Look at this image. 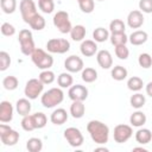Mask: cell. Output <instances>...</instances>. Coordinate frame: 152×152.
I'll list each match as a JSON object with an SVG mask.
<instances>
[{"instance_id":"10","label":"cell","mask_w":152,"mask_h":152,"mask_svg":"<svg viewBox=\"0 0 152 152\" xmlns=\"http://www.w3.org/2000/svg\"><path fill=\"white\" fill-rule=\"evenodd\" d=\"M63 135H64L65 140L69 142V145L72 147H80V146H82V144L84 141V137H83L82 132L76 127H68L66 129H64Z\"/></svg>"},{"instance_id":"39","label":"cell","mask_w":152,"mask_h":152,"mask_svg":"<svg viewBox=\"0 0 152 152\" xmlns=\"http://www.w3.org/2000/svg\"><path fill=\"white\" fill-rule=\"evenodd\" d=\"M38 78L44 84H51L56 80V76H55V72L53 71H51L50 69H46V70H42V72L39 74Z\"/></svg>"},{"instance_id":"43","label":"cell","mask_w":152,"mask_h":152,"mask_svg":"<svg viewBox=\"0 0 152 152\" xmlns=\"http://www.w3.org/2000/svg\"><path fill=\"white\" fill-rule=\"evenodd\" d=\"M115 48V55H116V57L119 58V59H127L128 58V56H129V50H128V48L126 46V44H121V45H116V46H114Z\"/></svg>"},{"instance_id":"32","label":"cell","mask_w":152,"mask_h":152,"mask_svg":"<svg viewBox=\"0 0 152 152\" xmlns=\"http://www.w3.org/2000/svg\"><path fill=\"white\" fill-rule=\"evenodd\" d=\"M26 148L30 152H40L43 148V141L39 138H30L26 141Z\"/></svg>"},{"instance_id":"30","label":"cell","mask_w":152,"mask_h":152,"mask_svg":"<svg viewBox=\"0 0 152 152\" xmlns=\"http://www.w3.org/2000/svg\"><path fill=\"white\" fill-rule=\"evenodd\" d=\"M144 87V81L139 76H132L127 81V88L132 91H139Z\"/></svg>"},{"instance_id":"4","label":"cell","mask_w":152,"mask_h":152,"mask_svg":"<svg viewBox=\"0 0 152 152\" xmlns=\"http://www.w3.org/2000/svg\"><path fill=\"white\" fill-rule=\"evenodd\" d=\"M18 42L20 44V50H21L23 55H25V56H31L32 52L36 50L33 36L28 28H23L19 31Z\"/></svg>"},{"instance_id":"44","label":"cell","mask_w":152,"mask_h":152,"mask_svg":"<svg viewBox=\"0 0 152 152\" xmlns=\"http://www.w3.org/2000/svg\"><path fill=\"white\" fill-rule=\"evenodd\" d=\"M11 65V57L10 53L6 51H0V70L5 71Z\"/></svg>"},{"instance_id":"51","label":"cell","mask_w":152,"mask_h":152,"mask_svg":"<svg viewBox=\"0 0 152 152\" xmlns=\"http://www.w3.org/2000/svg\"><path fill=\"white\" fill-rule=\"evenodd\" d=\"M78 1H81V0H77V2H78Z\"/></svg>"},{"instance_id":"40","label":"cell","mask_w":152,"mask_h":152,"mask_svg":"<svg viewBox=\"0 0 152 152\" xmlns=\"http://www.w3.org/2000/svg\"><path fill=\"white\" fill-rule=\"evenodd\" d=\"M21 128L26 132H32L36 129V126H34V122H33V118H32V114H28V115H25L23 116L21 119Z\"/></svg>"},{"instance_id":"31","label":"cell","mask_w":152,"mask_h":152,"mask_svg":"<svg viewBox=\"0 0 152 152\" xmlns=\"http://www.w3.org/2000/svg\"><path fill=\"white\" fill-rule=\"evenodd\" d=\"M145 102H146L145 95H142V94H140V93H135V94H133V95L129 97V103H131V106H132L133 108H135V109L142 108L144 104H145Z\"/></svg>"},{"instance_id":"37","label":"cell","mask_w":152,"mask_h":152,"mask_svg":"<svg viewBox=\"0 0 152 152\" xmlns=\"http://www.w3.org/2000/svg\"><path fill=\"white\" fill-rule=\"evenodd\" d=\"M32 118H33V122H34L36 129H40V128H43V127L46 126L48 118H46V115L44 113H42V112L33 113L32 114Z\"/></svg>"},{"instance_id":"49","label":"cell","mask_w":152,"mask_h":152,"mask_svg":"<svg viewBox=\"0 0 152 152\" xmlns=\"http://www.w3.org/2000/svg\"><path fill=\"white\" fill-rule=\"evenodd\" d=\"M133 151H142V152H147V150L144 148V147H134Z\"/></svg>"},{"instance_id":"9","label":"cell","mask_w":152,"mask_h":152,"mask_svg":"<svg viewBox=\"0 0 152 152\" xmlns=\"http://www.w3.org/2000/svg\"><path fill=\"white\" fill-rule=\"evenodd\" d=\"M132 135H133V129H132V126H129V125L120 124V125H116L114 127L113 138H114V141L118 144L126 142L127 140L131 139Z\"/></svg>"},{"instance_id":"42","label":"cell","mask_w":152,"mask_h":152,"mask_svg":"<svg viewBox=\"0 0 152 152\" xmlns=\"http://www.w3.org/2000/svg\"><path fill=\"white\" fill-rule=\"evenodd\" d=\"M78 6L83 13L89 14L95 8V1L94 0H81V1H78Z\"/></svg>"},{"instance_id":"3","label":"cell","mask_w":152,"mask_h":152,"mask_svg":"<svg viewBox=\"0 0 152 152\" xmlns=\"http://www.w3.org/2000/svg\"><path fill=\"white\" fill-rule=\"evenodd\" d=\"M31 59H32L33 64L40 70L50 69L53 64V57L50 55V52L48 53L46 51H44L40 48H36V50L31 55Z\"/></svg>"},{"instance_id":"29","label":"cell","mask_w":152,"mask_h":152,"mask_svg":"<svg viewBox=\"0 0 152 152\" xmlns=\"http://www.w3.org/2000/svg\"><path fill=\"white\" fill-rule=\"evenodd\" d=\"M28 25H30V27H31L32 30L42 31V30L45 27L46 21H45V19H44V17L38 13V14H36V15L32 18V20L28 23Z\"/></svg>"},{"instance_id":"7","label":"cell","mask_w":152,"mask_h":152,"mask_svg":"<svg viewBox=\"0 0 152 152\" xmlns=\"http://www.w3.org/2000/svg\"><path fill=\"white\" fill-rule=\"evenodd\" d=\"M46 50L50 53H65L70 50V42L65 38H51L46 43Z\"/></svg>"},{"instance_id":"8","label":"cell","mask_w":152,"mask_h":152,"mask_svg":"<svg viewBox=\"0 0 152 152\" xmlns=\"http://www.w3.org/2000/svg\"><path fill=\"white\" fill-rule=\"evenodd\" d=\"M19 10H20V14H21L23 20L26 24H28L32 20V18L36 14H38L37 6H36L33 0H21L19 4Z\"/></svg>"},{"instance_id":"23","label":"cell","mask_w":152,"mask_h":152,"mask_svg":"<svg viewBox=\"0 0 152 152\" xmlns=\"http://www.w3.org/2000/svg\"><path fill=\"white\" fill-rule=\"evenodd\" d=\"M135 140L141 145H146L152 140V132L148 128H139L135 132Z\"/></svg>"},{"instance_id":"46","label":"cell","mask_w":152,"mask_h":152,"mask_svg":"<svg viewBox=\"0 0 152 152\" xmlns=\"http://www.w3.org/2000/svg\"><path fill=\"white\" fill-rule=\"evenodd\" d=\"M138 5L142 13H152V0H139Z\"/></svg>"},{"instance_id":"24","label":"cell","mask_w":152,"mask_h":152,"mask_svg":"<svg viewBox=\"0 0 152 152\" xmlns=\"http://www.w3.org/2000/svg\"><path fill=\"white\" fill-rule=\"evenodd\" d=\"M86 33H87V30L83 25H76V26H72L70 31V37L75 42H82L86 37Z\"/></svg>"},{"instance_id":"18","label":"cell","mask_w":152,"mask_h":152,"mask_svg":"<svg viewBox=\"0 0 152 152\" xmlns=\"http://www.w3.org/2000/svg\"><path fill=\"white\" fill-rule=\"evenodd\" d=\"M68 112L64 109V108H57L55 109L51 115H50V121L53 124V125H57V126H61L63 124H65L68 121Z\"/></svg>"},{"instance_id":"5","label":"cell","mask_w":152,"mask_h":152,"mask_svg":"<svg viewBox=\"0 0 152 152\" xmlns=\"http://www.w3.org/2000/svg\"><path fill=\"white\" fill-rule=\"evenodd\" d=\"M52 21H53L55 27H57V30L61 33H63V34L70 33V31L72 28V25L70 23L68 12H65V11H57V13H55V15H53Z\"/></svg>"},{"instance_id":"20","label":"cell","mask_w":152,"mask_h":152,"mask_svg":"<svg viewBox=\"0 0 152 152\" xmlns=\"http://www.w3.org/2000/svg\"><path fill=\"white\" fill-rule=\"evenodd\" d=\"M31 102H30V99L25 97V99H19L17 102H15V110L19 115L21 116H25V115H28L31 113Z\"/></svg>"},{"instance_id":"2","label":"cell","mask_w":152,"mask_h":152,"mask_svg":"<svg viewBox=\"0 0 152 152\" xmlns=\"http://www.w3.org/2000/svg\"><path fill=\"white\" fill-rule=\"evenodd\" d=\"M63 100L64 93L61 88H51L48 91H45L40 97V102L45 108H53L57 104L62 103Z\"/></svg>"},{"instance_id":"1","label":"cell","mask_w":152,"mask_h":152,"mask_svg":"<svg viewBox=\"0 0 152 152\" xmlns=\"http://www.w3.org/2000/svg\"><path fill=\"white\" fill-rule=\"evenodd\" d=\"M87 131L91 140L97 145H104L109 139V127L100 120H90L87 125Z\"/></svg>"},{"instance_id":"6","label":"cell","mask_w":152,"mask_h":152,"mask_svg":"<svg viewBox=\"0 0 152 152\" xmlns=\"http://www.w3.org/2000/svg\"><path fill=\"white\" fill-rule=\"evenodd\" d=\"M44 89V83L39 78H30L24 88V94L30 100H36L39 95H42Z\"/></svg>"},{"instance_id":"12","label":"cell","mask_w":152,"mask_h":152,"mask_svg":"<svg viewBox=\"0 0 152 152\" xmlns=\"http://www.w3.org/2000/svg\"><path fill=\"white\" fill-rule=\"evenodd\" d=\"M68 95L71 101H84L88 97V89L82 84H75L69 88Z\"/></svg>"},{"instance_id":"27","label":"cell","mask_w":152,"mask_h":152,"mask_svg":"<svg viewBox=\"0 0 152 152\" xmlns=\"http://www.w3.org/2000/svg\"><path fill=\"white\" fill-rule=\"evenodd\" d=\"M109 31L104 27H96L93 31V39L96 43H103L107 39H109Z\"/></svg>"},{"instance_id":"21","label":"cell","mask_w":152,"mask_h":152,"mask_svg":"<svg viewBox=\"0 0 152 152\" xmlns=\"http://www.w3.org/2000/svg\"><path fill=\"white\" fill-rule=\"evenodd\" d=\"M86 113V106L83 101H72L70 104V114L74 119H81L83 118Z\"/></svg>"},{"instance_id":"35","label":"cell","mask_w":152,"mask_h":152,"mask_svg":"<svg viewBox=\"0 0 152 152\" xmlns=\"http://www.w3.org/2000/svg\"><path fill=\"white\" fill-rule=\"evenodd\" d=\"M109 40H110V43L114 46H116V45L126 44L128 42V36L125 32H121V33H110Z\"/></svg>"},{"instance_id":"41","label":"cell","mask_w":152,"mask_h":152,"mask_svg":"<svg viewBox=\"0 0 152 152\" xmlns=\"http://www.w3.org/2000/svg\"><path fill=\"white\" fill-rule=\"evenodd\" d=\"M138 63H139V65H140L141 68H144V69L151 68V65H152V57H151V55L147 53V52L140 53L139 57H138Z\"/></svg>"},{"instance_id":"11","label":"cell","mask_w":152,"mask_h":152,"mask_svg":"<svg viewBox=\"0 0 152 152\" xmlns=\"http://www.w3.org/2000/svg\"><path fill=\"white\" fill-rule=\"evenodd\" d=\"M64 68L69 72H80L83 70L84 63L81 57H78L76 55H71V56L66 57V59L64 61Z\"/></svg>"},{"instance_id":"33","label":"cell","mask_w":152,"mask_h":152,"mask_svg":"<svg viewBox=\"0 0 152 152\" xmlns=\"http://www.w3.org/2000/svg\"><path fill=\"white\" fill-rule=\"evenodd\" d=\"M0 6L4 13L12 14L17 10V0H0Z\"/></svg>"},{"instance_id":"15","label":"cell","mask_w":152,"mask_h":152,"mask_svg":"<svg viewBox=\"0 0 152 152\" xmlns=\"http://www.w3.org/2000/svg\"><path fill=\"white\" fill-rule=\"evenodd\" d=\"M97 64L102 69H110L113 66V57L108 50H100L96 53Z\"/></svg>"},{"instance_id":"36","label":"cell","mask_w":152,"mask_h":152,"mask_svg":"<svg viewBox=\"0 0 152 152\" xmlns=\"http://www.w3.org/2000/svg\"><path fill=\"white\" fill-rule=\"evenodd\" d=\"M2 86H4V88H5L6 90H14V89L18 88L19 81H18V78H17L15 76L8 75V76H6V77L2 80Z\"/></svg>"},{"instance_id":"34","label":"cell","mask_w":152,"mask_h":152,"mask_svg":"<svg viewBox=\"0 0 152 152\" xmlns=\"http://www.w3.org/2000/svg\"><path fill=\"white\" fill-rule=\"evenodd\" d=\"M125 30H126V24L121 19H113L109 23L110 33H121V32H125Z\"/></svg>"},{"instance_id":"48","label":"cell","mask_w":152,"mask_h":152,"mask_svg":"<svg viewBox=\"0 0 152 152\" xmlns=\"http://www.w3.org/2000/svg\"><path fill=\"white\" fill-rule=\"evenodd\" d=\"M94 151H95V152H97V151H104V152H108V148H106V147H96Z\"/></svg>"},{"instance_id":"19","label":"cell","mask_w":152,"mask_h":152,"mask_svg":"<svg viewBox=\"0 0 152 152\" xmlns=\"http://www.w3.org/2000/svg\"><path fill=\"white\" fill-rule=\"evenodd\" d=\"M19 138H20L19 133H18L17 131H14L13 128L8 129V131H7L6 133H4V134H0V140H1V142H2L4 145H6V146H14V145L18 142Z\"/></svg>"},{"instance_id":"38","label":"cell","mask_w":152,"mask_h":152,"mask_svg":"<svg viewBox=\"0 0 152 152\" xmlns=\"http://www.w3.org/2000/svg\"><path fill=\"white\" fill-rule=\"evenodd\" d=\"M38 7L43 13L50 14L55 10V2L53 0H38Z\"/></svg>"},{"instance_id":"13","label":"cell","mask_w":152,"mask_h":152,"mask_svg":"<svg viewBox=\"0 0 152 152\" xmlns=\"http://www.w3.org/2000/svg\"><path fill=\"white\" fill-rule=\"evenodd\" d=\"M144 24V15L140 10H133L127 15V25L131 28H139Z\"/></svg>"},{"instance_id":"26","label":"cell","mask_w":152,"mask_h":152,"mask_svg":"<svg viewBox=\"0 0 152 152\" xmlns=\"http://www.w3.org/2000/svg\"><path fill=\"white\" fill-rule=\"evenodd\" d=\"M74 83V78L71 76V72H62L57 77V84L59 88H70Z\"/></svg>"},{"instance_id":"28","label":"cell","mask_w":152,"mask_h":152,"mask_svg":"<svg viewBox=\"0 0 152 152\" xmlns=\"http://www.w3.org/2000/svg\"><path fill=\"white\" fill-rule=\"evenodd\" d=\"M110 75H112V78L115 80V81H124L127 77V75H128V71L122 65H115L112 69Z\"/></svg>"},{"instance_id":"16","label":"cell","mask_w":152,"mask_h":152,"mask_svg":"<svg viewBox=\"0 0 152 152\" xmlns=\"http://www.w3.org/2000/svg\"><path fill=\"white\" fill-rule=\"evenodd\" d=\"M80 51L83 56L91 57L95 53H97V44H96L95 40H91V39L82 40L81 46H80Z\"/></svg>"},{"instance_id":"17","label":"cell","mask_w":152,"mask_h":152,"mask_svg":"<svg viewBox=\"0 0 152 152\" xmlns=\"http://www.w3.org/2000/svg\"><path fill=\"white\" fill-rule=\"evenodd\" d=\"M147 39H148V34L146 31H142V30L133 31L128 37V42L134 46H139V45L145 44L147 42Z\"/></svg>"},{"instance_id":"14","label":"cell","mask_w":152,"mask_h":152,"mask_svg":"<svg viewBox=\"0 0 152 152\" xmlns=\"http://www.w3.org/2000/svg\"><path fill=\"white\" fill-rule=\"evenodd\" d=\"M14 108L10 101H1L0 103V122L7 124L13 119Z\"/></svg>"},{"instance_id":"45","label":"cell","mask_w":152,"mask_h":152,"mask_svg":"<svg viewBox=\"0 0 152 152\" xmlns=\"http://www.w3.org/2000/svg\"><path fill=\"white\" fill-rule=\"evenodd\" d=\"M1 33L6 37H11L15 34V27L10 23H4L1 25Z\"/></svg>"},{"instance_id":"22","label":"cell","mask_w":152,"mask_h":152,"mask_svg":"<svg viewBox=\"0 0 152 152\" xmlns=\"http://www.w3.org/2000/svg\"><path fill=\"white\" fill-rule=\"evenodd\" d=\"M146 120H147L146 114L144 112H141V110H137L133 114H131V116H129V124L133 127H141V126H144L146 124Z\"/></svg>"},{"instance_id":"50","label":"cell","mask_w":152,"mask_h":152,"mask_svg":"<svg viewBox=\"0 0 152 152\" xmlns=\"http://www.w3.org/2000/svg\"><path fill=\"white\" fill-rule=\"evenodd\" d=\"M97 1H104V0H97Z\"/></svg>"},{"instance_id":"47","label":"cell","mask_w":152,"mask_h":152,"mask_svg":"<svg viewBox=\"0 0 152 152\" xmlns=\"http://www.w3.org/2000/svg\"><path fill=\"white\" fill-rule=\"evenodd\" d=\"M145 89H146V94H147L148 96H151V97H152V81H151V82H148V83L146 84Z\"/></svg>"},{"instance_id":"25","label":"cell","mask_w":152,"mask_h":152,"mask_svg":"<svg viewBox=\"0 0 152 152\" xmlns=\"http://www.w3.org/2000/svg\"><path fill=\"white\" fill-rule=\"evenodd\" d=\"M81 77L86 83H93L97 80V71L94 68H83V70L81 71Z\"/></svg>"}]
</instances>
